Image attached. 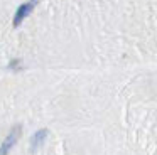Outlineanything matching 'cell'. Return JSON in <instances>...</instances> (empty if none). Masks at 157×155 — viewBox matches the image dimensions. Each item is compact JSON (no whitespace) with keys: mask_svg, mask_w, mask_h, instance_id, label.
I'll return each instance as SVG.
<instances>
[{"mask_svg":"<svg viewBox=\"0 0 157 155\" xmlns=\"http://www.w3.org/2000/svg\"><path fill=\"white\" fill-rule=\"evenodd\" d=\"M37 3H39V0H29V2L21 3V5L17 7V10H15V13H14L12 25L17 29V27L24 22V19H27V17H29V13H32V10L36 9V5H37Z\"/></svg>","mask_w":157,"mask_h":155,"instance_id":"6da1fadb","label":"cell"},{"mask_svg":"<svg viewBox=\"0 0 157 155\" xmlns=\"http://www.w3.org/2000/svg\"><path fill=\"white\" fill-rule=\"evenodd\" d=\"M21 135H22V127L21 125H14L12 130L9 131V135L5 137L4 143L0 145V155H9V152H10L12 147L17 143V140H19Z\"/></svg>","mask_w":157,"mask_h":155,"instance_id":"7a4b0ae2","label":"cell"},{"mask_svg":"<svg viewBox=\"0 0 157 155\" xmlns=\"http://www.w3.org/2000/svg\"><path fill=\"white\" fill-rule=\"evenodd\" d=\"M48 135H49V130H48V128H41V130L36 131V133L31 137V150H32V152L37 150V148L41 147L42 143H44V140L48 138Z\"/></svg>","mask_w":157,"mask_h":155,"instance_id":"3957f363","label":"cell"},{"mask_svg":"<svg viewBox=\"0 0 157 155\" xmlns=\"http://www.w3.org/2000/svg\"><path fill=\"white\" fill-rule=\"evenodd\" d=\"M7 67H9V69H12V71H19L22 67V61L21 59H12L10 62L7 64Z\"/></svg>","mask_w":157,"mask_h":155,"instance_id":"277c9868","label":"cell"}]
</instances>
